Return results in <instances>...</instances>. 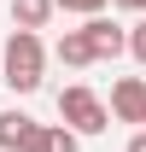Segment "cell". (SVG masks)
<instances>
[{
    "mask_svg": "<svg viewBox=\"0 0 146 152\" xmlns=\"http://www.w3.org/2000/svg\"><path fill=\"white\" fill-rule=\"evenodd\" d=\"M0 70H6V88H12V94H35L41 70H47L41 29H12V35H6V53H0Z\"/></svg>",
    "mask_w": 146,
    "mask_h": 152,
    "instance_id": "6da1fadb",
    "label": "cell"
},
{
    "mask_svg": "<svg viewBox=\"0 0 146 152\" xmlns=\"http://www.w3.org/2000/svg\"><path fill=\"white\" fill-rule=\"evenodd\" d=\"M140 129H146V123H140Z\"/></svg>",
    "mask_w": 146,
    "mask_h": 152,
    "instance_id": "4fadbf2b",
    "label": "cell"
},
{
    "mask_svg": "<svg viewBox=\"0 0 146 152\" xmlns=\"http://www.w3.org/2000/svg\"><path fill=\"white\" fill-rule=\"evenodd\" d=\"M58 123L76 129V134H105V129H111V111H105V99L93 94V88L70 82V88L58 94Z\"/></svg>",
    "mask_w": 146,
    "mask_h": 152,
    "instance_id": "7a4b0ae2",
    "label": "cell"
},
{
    "mask_svg": "<svg viewBox=\"0 0 146 152\" xmlns=\"http://www.w3.org/2000/svg\"><path fill=\"white\" fill-rule=\"evenodd\" d=\"M53 53H58V64H70V70H82V64H93V53H88V35H82V29H64Z\"/></svg>",
    "mask_w": 146,
    "mask_h": 152,
    "instance_id": "52a82bcc",
    "label": "cell"
},
{
    "mask_svg": "<svg viewBox=\"0 0 146 152\" xmlns=\"http://www.w3.org/2000/svg\"><path fill=\"white\" fill-rule=\"evenodd\" d=\"M123 53H134L146 64V23H134V29H128V41H123Z\"/></svg>",
    "mask_w": 146,
    "mask_h": 152,
    "instance_id": "30bf717a",
    "label": "cell"
},
{
    "mask_svg": "<svg viewBox=\"0 0 146 152\" xmlns=\"http://www.w3.org/2000/svg\"><path fill=\"white\" fill-rule=\"evenodd\" d=\"M105 111L117 117V123H146V76H117Z\"/></svg>",
    "mask_w": 146,
    "mask_h": 152,
    "instance_id": "3957f363",
    "label": "cell"
},
{
    "mask_svg": "<svg viewBox=\"0 0 146 152\" xmlns=\"http://www.w3.org/2000/svg\"><path fill=\"white\" fill-rule=\"evenodd\" d=\"M53 0H12V29H47Z\"/></svg>",
    "mask_w": 146,
    "mask_h": 152,
    "instance_id": "8992f818",
    "label": "cell"
},
{
    "mask_svg": "<svg viewBox=\"0 0 146 152\" xmlns=\"http://www.w3.org/2000/svg\"><path fill=\"white\" fill-rule=\"evenodd\" d=\"M76 146H82V134H76V129H64V123H41L35 152H76Z\"/></svg>",
    "mask_w": 146,
    "mask_h": 152,
    "instance_id": "ba28073f",
    "label": "cell"
},
{
    "mask_svg": "<svg viewBox=\"0 0 146 152\" xmlns=\"http://www.w3.org/2000/svg\"><path fill=\"white\" fill-rule=\"evenodd\" d=\"M128 152H146V129H134V140H128Z\"/></svg>",
    "mask_w": 146,
    "mask_h": 152,
    "instance_id": "8fae6325",
    "label": "cell"
},
{
    "mask_svg": "<svg viewBox=\"0 0 146 152\" xmlns=\"http://www.w3.org/2000/svg\"><path fill=\"white\" fill-rule=\"evenodd\" d=\"M140 12H146V6H140Z\"/></svg>",
    "mask_w": 146,
    "mask_h": 152,
    "instance_id": "7c38bea8",
    "label": "cell"
},
{
    "mask_svg": "<svg viewBox=\"0 0 146 152\" xmlns=\"http://www.w3.org/2000/svg\"><path fill=\"white\" fill-rule=\"evenodd\" d=\"M41 123L29 111H0V152H35Z\"/></svg>",
    "mask_w": 146,
    "mask_h": 152,
    "instance_id": "5b68a950",
    "label": "cell"
},
{
    "mask_svg": "<svg viewBox=\"0 0 146 152\" xmlns=\"http://www.w3.org/2000/svg\"><path fill=\"white\" fill-rule=\"evenodd\" d=\"M53 12H76V18H93V12H105V0H53Z\"/></svg>",
    "mask_w": 146,
    "mask_h": 152,
    "instance_id": "9c48e42d",
    "label": "cell"
},
{
    "mask_svg": "<svg viewBox=\"0 0 146 152\" xmlns=\"http://www.w3.org/2000/svg\"><path fill=\"white\" fill-rule=\"evenodd\" d=\"M82 35H88V53H93V64H99V58H117V53H123L128 29H123V23H111L105 12H93V18L82 23Z\"/></svg>",
    "mask_w": 146,
    "mask_h": 152,
    "instance_id": "277c9868",
    "label": "cell"
}]
</instances>
